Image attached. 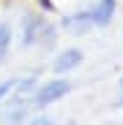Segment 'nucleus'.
I'll use <instances>...</instances> for the list:
<instances>
[{
	"instance_id": "f257e3e1",
	"label": "nucleus",
	"mask_w": 123,
	"mask_h": 125,
	"mask_svg": "<svg viewBox=\"0 0 123 125\" xmlns=\"http://www.w3.org/2000/svg\"><path fill=\"white\" fill-rule=\"evenodd\" d=\"M74 84L68 76H52L47 82H38L33 95H30V112H47L49 106L60 103L66 95H71Z\"/></svg>"
},
{
	"instance_id": "f03ea898",
	"label": "nucleus",
	"mask_w": 123,
	"mask_h": 125,
	"mask_svg": "<svg viewBox=\"0 0 123 125\" xmlns=\"http://www.w3.org/2000/svg\"><path fill=\"white\" fill-rule=\"evenodd\" d=\"M57 35V27L55 22L44 19L41 14H27L25 22H22V46L30 49V46H49Z\"/></svg>"
},
{
	"instance_id": "7ed1b4c3",
	"label": "nucleus",
	"mask_w": 123,
	"mask_h": 125,
	"mask_svg": "<svg viewBox=\"0 0 123 125\" xmlns=\"http://www.w3.org/2000/svg\"><path fill=\"white\" fill-rule=\"evenodd\" d=\"M82 62H85V52H82L79 46H66V49H60L55 57H52V76H68L74 73Z\"/></svg>"
},
{
	"instance_id": "20e7f679",
	"label": "nucleus",
	"mask_w": 123,
	"mask_h": 125,
	"mask_svg": "<svg viewBox=\"0 0 123 125\" xmlns=\"http://www.w3.org/2000/svg\"><path fill=\"white\" fill-rule=\"evenodd\" d=\"M60 27H63L71 38H82L93 30V22H90V11L88 8H79L74 14H68L66 19H60Z\"/></svg>"
},
{
	"instance_id": "39448f33",
	"label": "nucleus",
	"mask_w": 123,
	"mask_h": 125,
	"mask_svg": "<svg viewBox=\"0 0 123 125\" xmlns=\"http://www.w3.org/2000/svg\"><path fill=\"white\" fill-rule=\"evenodd\" d=\"M88 11H90V22H93V27L104 30V27L112 25V19H115V14H118V0H96Z\"/></svg>"
},
{
	"instance_id": "423d86ee",
	"label": "nucleus",
	"mask_w": 123,
	"mask_h": 125,
	"mask_svg": "<svg viewBox=\"0 0 123 125\" xmlns=\"http://www.w3.org/2000/svg\"><path fill=\"white\" fill-rule=\"evenodd\" d=\"M11 44H14V27L8 22H0V65L6 62V57L11 52Z\"/></svg>"
},
{
	"instance_id": "0eeeda50",
	"label": "nucleus",
	"mask_w": 123,
	"mask_h": 125,
	"mask_svg": "<svg viewBox=\"0 0 123 125\" xmlns=\"http://www.w3.org/2000/svg\"><path fill=\"white\" fill-rule=\"evenodd\" d=\"M19 125H55V120L49 114H44V112H33L27 120H22Z\"/></svg>"
},
{
	"instance_id": "6e6552de",
	"label": "nucleus",
	"mask_w": 123,
	"mask_h": 125,
	"mask_svg": "<svg viewBox=\"0 0 123 125\" xmlns=\"http://www.w3.org/2000/svg\"><path fill=\"white\" fill-rule=\"evenodd\" d=\"M14 84H16V76L14 79H6V82H0V106L8 101V95L14 93Z\"/></svg>"
},
{
	"instance_id": "1a4fd4ad",
	"label": "nucleus",
	"mask_w": 123,
	"mask_h": 125,
	"mask_svg": "<svg viewBox=\"0 0 123 125\" xmlns=\"http://www.w3.org/2000/svg\"><path fill=\"white\" fill-rule=\"evenodd\" d=\"M115 106H123V76L118 82V98H115Z\"/></svg>"
}]
</instances>
